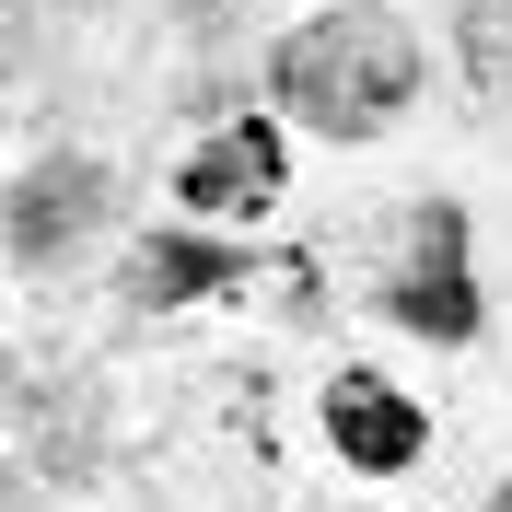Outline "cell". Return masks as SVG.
Segmentation results:
<instances>
[{
	"label": "cell",
	"instance_id": "cell-6",
	"mask_svg": "<svg viewBox=\"0 0 512 512\" xmlns=\"http://www.w3.org/2000/svg\"><path fill=\"white\" fill-rule=\"evenodd\" d=\"M210 280H233L222 245H140V268H128L140 303H187V291H210Z\"/></svg>",
	"mask_w": 512,
	"mask_h": 512
},
{
	"label": "cell",
	"instance_id": "cell-4",
	"mask_svg": "<svg viewBox=\"0 0 512 512\" xmlns=\"http://www.w3.org/2000/svg\"><path fill=\"white\" fill-rule=\"evenodd\" d=\"M94 222H105V175H94V163H82V152H70V163H35L24 198H12V256L47 268V256H70Z\"/></svg>",
	"mask_w": 512,
	"mask_h": 512
},
{
	"label": "cell",
	"instance_id": "cell-5",
	"mask_svg": "<svg viewBox=\"0 0 512 512\" xmlns=\"http://www.w3.org/2000/svg\"><path fill=\"white\" fill-rule=\"evenodd\" d=\"M326 431H338V454H350V466H373V478H396V466L431 443V431H419V408H408L384 373H338V384H326Z\"/></svg>",
	"mask_w": 512,
	"mask_h": 512
},
{
	"label": "cell",
	"instance_id": "cell-1",
	"mask_svg": "<svg viewBox=\"0 0 512 512\" xmlns=\"http://www.w3.org/2000/svg\"><path fill=\"white\" fill-rule=\"evenodd\" d=\"M408 94H419V35L396 24V12H373V0L315 12V24L280 47V105L303 128H326V140H373V128H396Z\"/></svg>",
	"mask_w": 512,
	"mask_h": 512
},
{
	"label": "cell",
	"instance_id": "cell-2",
	"mask_svg": "<svg viewBox=\"0 0 512 512\" xmlns=\"http://www.w3.org/2000/svg\"><path fill=\"white\" fill-rule=\"evenodd\" d=\"M396 326H419V338H478V280H466V210H419L408 222V256H396Z\"/></svg>",
	"mask_w": 512,
	"mask_h": 512
},
{
	"label": "cell",
	"instance_id": "cell-8",
	"mask_svg": "<svg viewBox=\"0 0 512 512\" xmlns=\"http://www.w3.org/2000/svg\"><path fill=\"white\" fill-rule=\"evenodd\" d=\"M501 512H512V489H501Z\"/></svg>",
	"mask_w": 512,
	"mask_h": 512
},
{
	"label": "cell",
	"instance_id": "cell-3",
	"mask_svg": "<svg viewBox=\"0 0 512 512\" xmlns=\"http://www.w3.org/2000/svg\"><path fill=\"white\" fill-rule=\"evenodd\" d=\"M198 222H256V210H280V128H222V140H198L187 175H175Z\"/></svg>",
	"mask_w": 512,
	"mask_h": 512
},
{
	"label": "cell",
	"instance_id": "cell-7",
	"mask_svg": "<svg viewBox=\"0 0 512 512\" xmlns=\"http://www.w3.org/2000/svg\"><path fill=\"white\" fill-rule=\"evenodd\" d=\"M466 70H478V94L512 105V0H478L466 12Z\"/></svg>",
	"mask_w": 512,
	"mask_h": 512
}]
</instances>
